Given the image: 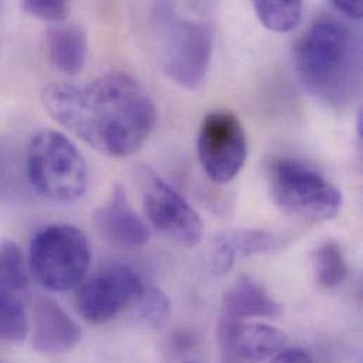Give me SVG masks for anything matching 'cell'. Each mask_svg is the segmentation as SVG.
<instances>
[{"instance_id": "603a6c76", "label": "cell", "mask_w": 363, "mask_h": 363, "mask_svg": "<svg viewBox=\"0 0 363 363\" xmlns=\"http://www.w3.org/2000/svg\"><path fill=\"white\" fill-rule=\"evenodd\" d=\"M270 363H315L311 354L301 348H286L277 352Z\"/></svg>"}, {"instance_id": "5bb4252c", "label": "cell", "mask_w": 363, "mask_h": 363, "mask_svg": "<svg viewBox=\"0 0 363 363\" xmlns=\"http://www.w3.org/2000/svg\"><path fill=\"white\" fill-rule=\"evenodd\" d=\"M279 247V239L267 230L250 229L222 233L215 239L212 257L213 272L223 274L232 269L236 257L239 256L267 253Z\"/></svg>"}, {"instance_id": "9c48e42d", "label": "cell", "mask_w": 363, "mask_h": 363, "mask_svg": "<svg viewBox=\"0 0 363 363\" xmlns=\"http://www.w3.org/2000/svg\"><path fill=\"white\" fill-rule=\"evenodd\" d=\"M145 287L146 283L135 270L115 266L81 284L77 308L86 321L105 324L133 306Z\"/></svg>"}, {"instance_id": "d6986e66", "label": "cell", "mask_w": 363, "mask_h": 363, "mask_svg": "<svg viewBox=\"0 0 363 363\" xmlns=\"http://www.w3.org/2000/svg\"><path fill=\"white\" fill-rule=\"evenodd\" d=\"M28 333V320L20 296L0 290V341L17 342Z\"/></svg>"}, {"instance_id": "6da1fadb", "label": "cell", "mask_w": 363, "mask_h": 363, "mask_svg": "<svg viewBox=\"0 0 363 363\" xmlns=\"http://www.w3.org/2000/svg\"><path fill=\"white\" fill-rule=\"evenodd\" d=\"M43 102L54 121L96 152L135 155L157 123V109L143 85L126 72H106L85 85L52 84Z\"/></svg>"}, {"instance_id": "44dd1931", "label": "cell", "mask_w": 363, "mask_h": 363, "mask_svg": "<svg viewBox=\"0 0 363 363\" xmlns=\"http://www.w3.org/2000/svg\"><path fill=\"white\" fill-rule=\"evenodd\" d=\"M21 172L16 155L10 147L0 145V199L18 194L21 186Z\"/></svg>"}, {"instance_id": "4fadbf2b", "label": "cell", "mask_w": 363, "mask_h": 363, "mask_svg": "<svg viewBox=\"0 0 363 363\" xmlns=\"http://www.w3.org/2000/svg\"><path fill=\"white\" fill-rule=\"evenodd\" d=\"M281 306L250 277H240L222 298L220 318L246 321L252 317H277Z\"/></svg>"}, {"instance_id": "7402d4cb", "label": "cell", "mask_w": 363, "mask_h": 363, "mask_svg": "<svg viewBox=\"0 0 363 363\" xmlns=\"http://www.w3.org/2000/svg\"><path fill=\"white\" fill-rule=\"evenodd\" d=\"M21 9L28 14L51 23H62L68 17L69 6L62 0H26Z\"/></svg>"}, {"instance_id": "ba28073f", "label": "cell", "mask_w": 363, "mask_h": 363, "mask_svg": "<svg viewBox=\"0 0 363 363\" xmlns=\"http://www.w3.org/2000/svg\"><path fill=\"white\" fill-rule=\"evenodd\" d=\"M143 208L150 225L185 247L201 242L203 223L182 194L150 169L140 173Z\"/></svg>"}, {"instance_id": "277c9868", "label": "cell", "mask_w": 363, "mask_h": 363, "mask_svg": "<svg viewBox=\"0 0 363 363\" xmlns=\"http://www.w3.org/2000/svg\"><path fill=\"white\" fill-rule=\"evenodd\" d=\"M24 167L30 185L52 201H75L88 188V167L82 153L57 130H41L31 138Z\"/></svg>"}, {"instance_id": "5b68a950", "label": "cell", "mask_w": 363, "mask_h": 363, "mask_svg": "<svg viewBox=\"0 0 363 363\" xmlns=\"http://www.w3.org/2000/svg\"><path fill=\"white\" fill-rule=\"evenodd\" d=\"M86 235L68 223L48 225L30 243L28 267L38 284L50 291H68L82 284L91 264Z\"/></svg>"}, {"instance_id": "30bf717a", "label": "cell", "mask_w": 363, "mask_h": 363, "mask_svg": "<svg viewBox=\"0 0 363 363\" xmlns=\"http://www.w3.org/2000/svg\"><path fill=\"white\" fill-rule=\"evenodd\" d=\"M218 338L225 363L264 362L286 344L284 333L276 327L225 318H219Z\"/></svg>"}, {"instance_id": "7c38bea8", "label": "cell", "mask_w": 363, "mask_h": 363, "mask_svg": "<svg viewBox=\"0 0 363 363\" xmlns=\"http://www.w3.org/2000/svg\"><path fill=\"white\" fill-rule=\"evenodd\" d=\"M82 338L79 325L54 300L40 297L33 311V347L47 355L74 350Z\"/></svg>"}, {"instance_id": "ffe728a7", "label": "cell", "mask_w": 363, "mask_h": 363, "mask_svg": "<svg viewBox=\"0 0 363 363\" xmlns=\"http://www.w3.org/2000/svg\"><path fill=\"white\" fill-rule=\"evenodd\" d=\"M132 307L138 317L150 325L163 324L170 314V300L167 296L162 290L147 284Z\"/></svg>"}, {"instance_id": "7a4b0ae2", "label": "cell", "mask_w": 363, "mask_h": 363, "mask_svg": "<svg viewBox=\"0 0 363 363\" xmlns=\"http://www.w3.org/2000/svg\"><path fill=\"white\" fill-rule=\"evenodd\" d=\"M294 62L304 86L321 102L340 109L359 95L362 44L348 24L317 18L297 43Z\"/></svg>"}, {"instance_id": "3957f363", "label": "cell", "mask_w": 363, "mask_h": 363, "mask_svg": "<svg viewBox=\"0 0 363 363\" xmlns=\"http://www.w3.org/2000/svg\"><path fill=\"white\" fill-rule=\"evenodd\" d=\"M150 26L164 72L182 88L201 86L213 52V24L188 4L162 1L152 10Z\"/></svg>"}, {"instance_id": "ac0fdd59", "label": "cell", "mask_w": 363, "mask_h": 363, "mask_svg": "<svg viewBox=\"0 0 363 363\" xmlns=\"http://www.w3.org/2000/svg\"><path fill=\"white\" fill-rule=\"evenodd\" d=\"M28 286L24 255L17 243L0 242V290L20 296Z\"/></svg>"}, {"instance_id": "52a82bcc", "label": "cell", "mask_w": 363, "mask_h": 363, "mask_svg": "<svg viewBox=\"0 0 363 363\" xmlns=\"http://www.w3.org/2000/svg\"><path fill=\"white\" fill-rule=\"evenodd\" d=\"M196 152L205 174L212 182H232L247 157V139L240 121L226 111L208 113L198 132Z\"/></svg>"}, {"instance_id": "8992f818", "label": "cell", "mask_w": 363, "mask_h": 363, "mask_svg": "<svg viewBox=\"0 0 363 363\" xmlns=\"http://www.w3.org/2000/svg\"><path fill=\"white\" fill-rule=\"evenodd\" d=\"M269 182L273 201L287 213L320 222L334 219L341 211V191L300 160H274L269 169Z\"/></svg>"}, {"instance_id": "2e32d148", "label": "cell", "mask_w": 363, "mask_h": 363, "mask_svg": "<svg viewBox=\"0 0 363 363\" xmlns=\"http://www.w3.org/2000/svg\"><path fill=\"white\" fill-rule=\"evenodd\" d=\"M252 7L266 28L289 33L300 23L304 4L300 0H255Z\"/></svg>"}, {"instance_id": "d4e9b609", "label": "cell", "mask_w": 363, "mask_h": 363, "mask_svg": "<svg viewBox=\"0 0 363 363\" xmlns=\"http://www.w3.org/2000/svg\"><path fill=\"white\" fill-rule=\"evenodd\" d=\"M186 363H198V362H186Z\"/></svg>"}, {"instance_id": "8fae6325", "label": "cell", "mask_w": 363, "mask_h": 363, "mask_svg": "<svg viewBox=\"0 0 363 363\" xmlns=\"http://www.w3.org/2000/svg\"><path fill=\"white\" fill-rule=\"evenodd\" d=\"M94 223L105 240L121 249H139L150 240V229L130 205L122 184H116L108 201L95 211Z\"/></svg>"}, {"instance_id": "9a60e30c", "label": "cell", "mask_w": 363, "mask_h": 363, "mask_svg": "<svg viewBox=\"0 0 363 363\" xmlns=\"http://www.w3.org/2000/svg\"><path fill=\"white\" fill-rule=\"evenodd\" d=\"M47 50L51 64L58 71L77 75L88 55L86 33L77 24H57L47 33Z\"/></svg>"}, {"instance_id": "cb8c5ba5", "label": "cell", "mask_w": 363, "mask_h": 363, "mask_svg": "<svg viewBox=\"0 0 363 363\" xmlns=\"http://www.w3.org/2000/svg\"><path fill=\"white\" fill-rule=\"evenodd\" d=\"M330 4L333 9H335L338 13L348 18H362L363 3L361 0H333Z\"/></svg>"}, {"instance_id": "e0dca14e", "label": "cell", "mask_w": 363, "mask_h": 363, "mask_svg": "<svg viewBox=\"0 0 363 363\" xmlns=\"http://www.w3.org/2000/svg\"><path fill=\"white\" fill-rule=\"evenodd\" d=\"M317 281L324 289H335L348 277V263L341 246L335 240L321 243L314 252Z\"/></svg>"}]
</instances>
